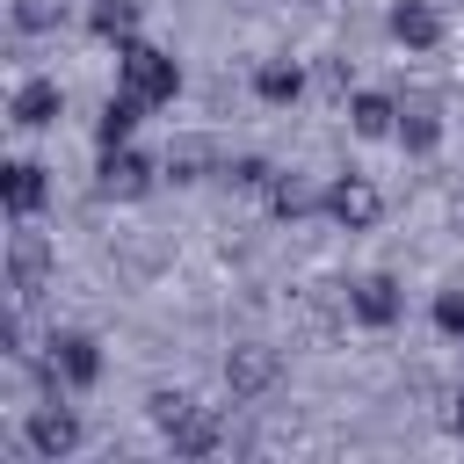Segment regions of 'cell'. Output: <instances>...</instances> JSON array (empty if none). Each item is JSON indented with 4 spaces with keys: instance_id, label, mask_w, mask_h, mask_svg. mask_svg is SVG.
I'll return each mask as SVG.
<instances>
[{
    "instance_id": "6da1fadb",
    "label": "cell",
    "mask_w": 464,
    "mask_h": 464,
    "mask_svg": "<svg viewBox=\"0 0 464 464\" xmlns=\"http://www.w3.org/2000/svg\"><path fill=\"white\" fill-rule=\"evenodd\" d=\"M145 413H152V428H160V442H167L174 457H210V450H225V413L203 406L196 392H152Z\"/></svg>"
},
{
    "instance_id": "7a4b0ae2",
    "label": "cell",
    "mask_w": 464,
    "mask_h": 464,
    "mask_svg": "<svg viewBox=\"0 0 464 464\" xmlns=\"http://www.w3.org/2000/svg\"><path fill=\"white\" fill-rule=\"evenodd\" d=\"M116 80H123V94H138L145 109H167V102L181 94V65H174V51H160V44H145V36L116 44Z\"/></svg>"
},
{
    "instance_id": "3957f363",
    "label": "cell",
    "mask_w": 464,
    "mask_h": 464,
    "mask_svg": "<svg viewBox=\"0 0 464 464\" xmlns=\"http://www.w3.org/2000/svg\"><path fill=\"white\" fill-rule=\"evenodd\" d=\"M94 377H102V341H94V334L65 326V334H51V341L36 348V384H44V392H87Z\"/></svg>"
},
{
    "instance_id": "277c9868",
    "label": "cell",
    "mask_w": 464,
    "mask_h": 464,
    "mask_svg": "<svg viewBox=\"0 0 464 464\" xmlns=\"http://www.w3.org/2000/svg\"><path fill=\"white\" fill-rule=\"evenodd\" d=\"M152 181H167V174H160V160H145L138 145H102L94 196H109V203H138V196H152Z\"/></svg>"
},
{
    "instance_id": "5b68a950",
    "label": "cell",
    "mask_w": 464,
    "mask_h": 464,
    "mask_svg": "<svg viewBox=\"0 0 464 464\" xmlns=\"http://www.w3.org/2000/svg\"><path fill=\"white\" fill-rule=\"evenodd\" d=\"M80 435H87V428H80V413L65 406V392H44V406H29V450H36V457L58 464V457L80 450Z\"/></svg>"
},
{
    "instance_id": "8992f818",
    "label": "cell",
    "mask_w": 464,
    "mask_h": 464,
    "mask_svg": "<svg viewBox=\"0 0 464 464\" xmlns=\"http://www.w3.org/2000/svg\"><path fill=\"white\" fill-rule=\"evenodd\" d=\"M326 218L348 225V232H370V225L384 218V188H377L370 174H334V181H326Z\"/></svg>"
},
{
    "instance_id": "52a82bcc",
    "label": "cell",
    "mask_w": 464,
    "mask_h": 464,
    "mask_svg": "<svg viewBox=\"0 0 464 464\" xmlns=\"http://www.w3.org/2000/svg\"><path fill=\"white\" fill-rule=\"evenodd\" d=\"M276 377H283V355H276L268 341H239V348L225 355V384H232V399H261V392H276Z\"/></svg>"
},
{
    "instance_id": "ba28073f",
    "label": "cell",
    "mask_w": 464,
    "mask_h": 464,
    "mask_svg": "<svg viewBox=\"0 0 464 464\" xmlns=\"http://www.w3.org/2000/svg\"><path fill=\"white\" fill-rule=\"evenodd\" d=\"M348 312L362 319V326H399L406 319V290H399V276H355L348 283Z\"/></svg>"
},
{
    "instance_id": "9c48e42d",
    "label": "cell",
    "mask_w": 464,
    "mask_h": 464,
    "mask_svg": "<svg viewBox=\"0 0 464 464\" xmlns=\"http://www.w3.org/2000/svg\"><path fill=\"white\" fill-rule=\"evenodd\" d=\"M0 196H7V218H14V225L36 218V210L51 203V167H44V160H7V167H0Z\"/></svg>"
},
{
    "instance_id": "30bf717a",
    "label": "cell",
    "mask_w": 464,
    "mask_h": 464,
    "mask_svg": "<svg viewBox=\"0 0 464 464\" xmlns=\"http://www.w3.org/2000/svg\"><path fill=\"white\" fill-rule=\"evenodd\" d=\"M44 276H51V246L29 232V218H22V232L7 239V283H14V304H29L36 290H44Z\"/></svg>"
},
{
    "instance_id": "8fae6325",
    "label": "cell",
    "mask_w": 464,
    "mask_h": 464,
    "mask_svg": "<svg viewBox=\"0 0 464 464\" xmlns=\"http://www.w3.org/2000/svg\"><path fill=\"white\" fill-rule=\"evenodd\" d=\"M7 116H14V130H51V123L65 116V87L36 72V80H22V87H14V102H7Z\"/></svg>"
},
{
    "instance_id": "7c38bea8",
    "label": "cell",
    "mask_w": 464,
    "mask_h": 464,
    "mask_svg": "<svg viewBox=\"0 0 464 464\" xmlns=\"http://www.w3.org/2000/svg\"><path fill=\"white\" fill-rule=\"evenodd\" d=\"M384 29H392V44H406V51H435V44H442V7H435V0H392Z\"/></svg>"
},
{
    "instance_id": "4fadbf2b",
    "label": "cell",
    "mask_w": 464,
    "mask_h": 464,
    "mask_svg": "<svg viewBox=\"0 0 464 464\" xmlns=\"http://www.w3.org/2000/svg\"><path fill=\"white\" fill-rule=\"evenodd\" d=\"M413 160H428L435 145H442V109L428 102V94H399V130H392Z\"/></svg>"
},
{
    "instance_id": "5bb4252c",
    "label": "cell",
    "mask_w": 464,
    "mask_h": 464,
    "mask_svg": "<svg viewBox=\"0 0 464 464\" xmlns=\"http://www.w3.org/2000/svg\"><path fill=\"white\" fill-rule=\"evenodd\" d=\"M261 203H268L276 218H290V225H297V218L326 210V188H312V181H304L297 167H276V174H268V196H261Z\"/></svg>"
},
{
    "instance_id": "9a60e30c",
    "label": "cell",
    "mask_w": 464,
    "mask_h": 464,
    "mask_svg": "<svg viewBox=\"0 0 464 464\" xmlns=\"http://www.w3.org/2000/svg\"><path fill=\"white\" fill-rule=\"evenodd\" d=\"M218 167H225V160H218V145H210V138H174V145H167V160H160V174H167V181H181V188H188V181H203V174H218Z\"/></svg>"
},
{
    "instance_id": "2e32d148",
    "label": "cell",
    "mask_w": 464,
    "mask_h": 464,
    "mask_svg": "<svg viewBox=\"0 0 464 464\" xmlns=\"http://www.w3.org/2000/svg\"><path fill=\"white\" fill-rule=\"evenodd\" d=\"M87 29L102 44H130L145 29V0H87Z\"/></svg>"
},
{
    "instance_id": "e0dca14e",
    "label": "cell",
    "mask_w": 464,
    "mask_h": 464,
    "mask_svg": "<svg viewBox=\"0 0 464 464\" xmlns=\"http://www.w3.org/2000/svg\"><path fill=\"white\" fill-rule=\"evenodd\" d=\"M254 94H261L268 109H290V102L304 94V65H297V58H261V65H254Z\"/></svg>"
},
{
    "instance_id": "ac0fdd59",
    "label": "cell",
    "mask_w": 464,
    "mask_h": 464,
    "mask_svg": "<svg viewBox=\"0 0 464 464\" xmlns=\"http://www.w3.org/2000/svg\"><path fill=\"white\" fill-rule=\"evenodd\" d=\"M348 130L355 138H392L399 130V94H348Z\"/></svg>"
},
{
    "instance_id": "d6986e66",
    "label": "cell",
    "mask_w": 464,
    "mask_h": 464,
    "mask_svg": "<svg viewBox=\"0 0 464 464\" xmlns=\"http://www.w3.org/2000/svg\"><path fill=\"white\" fill-rule=\"evenodd\" d=\"M138 123H145V102L116 87V94L102 102V116H94V145H130V130H138Z\"/></svg>"
},
{
    "instance_id": "ffe728a7",
    "label": "cell",
    "mask_w": 464,
    "mask_h": 464,
    "mask_svg": "<svg viewBox=\"0 0 464 464\" xmlns=\"http://www.w3.org/2000/svg\"><path fill=\"white\" fill-rule=\"evenodd\" d=\"M218 174H225V188H246V196H268V174H276V167H268L261 152H239V160H225Z\"/></svg>"
},
{
    "instance_id": "44dd1931",
    "label": "cell",
    "mask_w": 464,
    "mask_h": 464,
    "mask_svg": "<svg viewBox=\"0 0 464 464\" xmlns=\"http://www.w3.org/2000/svg\"><path fill=\"white\" fill-rule=\"evenodd\" d=\"M65 22V0H14V29L22 36H44V29H58Z\"/></svg>"
},
{
    "instance_id": "7402d4cb",
    "label": "cell",
    "mask_w": 464,
    "mask_h": 464,
    "mask_svg": "<svg viewBox=\"0 0 464 464\" xmlns=\"http://www.w3.org/2000/svg\"><path fill=\"white\" fill-rule=\"evenodd\" d=\"M435 334L464 341V283H442V290H435Z\"/></svg>"
},
{
    "instance_id": "603a6c76",
    "label": "cell",
    "mask_w": 464,
    "mask_h": 464,
    "mask_svg": "<svg viewBox=\"0 0 464 464\" xmlns=\"http://www.w3.org/2000/svg\"><path fill=\"white\" fill-rule=\"evenodd\" d=\"M442 428H450V435H457V442H464V392H457V399H450V413H442Z\"/></svg>"
},
{
    "instance_id": "cb8c5ba5",
    "label": "cell",
    "mask_w": 464,
    "mask_h": 464,
    "mask_svg": "<svg viewBox=\"0 0 464 464\" xmlns=\"http://www.w3.org/2000/svg\"><path fill=\"white\" fill-rule=\"evenodd\" d=\"M457 225H464V210H457Z\"/></svg>"
}]
</instances>
